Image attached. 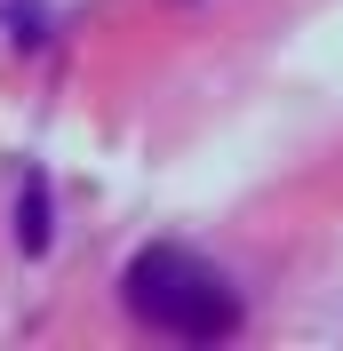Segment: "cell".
Here are the masks:
<instances>
[{
  "mask_svg": "<svg viewBox=\"0 0 343 351\" xmlns=\"http://www.w3.org/2000/svg\"><path fill=\"white\" fill-rule=\"evenodd\" d=\"M16 240H24V256H40V247H48V184H40V176H24V208H16Z\"/></svg>",
  "mask_w": 343,
  "mask_h": 351,
  "instance_id": "cell-2",
  "label": "cell"
},
{
  "mask_svg": "<svg viewBox=\"0 0 343 351\" xmlns=\"http://www.w3.org/2000/svg\"><path fill=\"white\" fill-rule=\"evenodd\" d=\"M120 304L144 319L152 335H176V343H224L239 335V287L200 263L192 247H144V256L120 271Z\"/></svg>",
  "mask_w": 343,
  "mask_h": 351,
  "instance_id": "cell-1",
  "label": "cell"
}]
</instances>
